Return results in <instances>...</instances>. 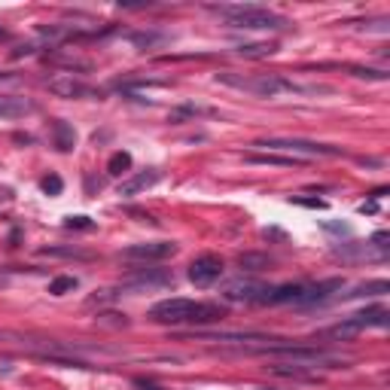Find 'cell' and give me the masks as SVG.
Instances as JSON below:
<instances>
[{
    "mask_svg": "<svg viewBox=\"0 0 390 390\" xmlns=\"http://www.w3.org/2000/svg\"><path fill=\"white\" fill-rule=\"evenodd\" d=\"M238 262H241V268H247V272H259V268L268 266L266 257H250V253H247V257H241Z\"/></svg>",
    "mask_w": 390,
    "mask_h": 390,
    "instance_id": "cell-20",
    "label": "cell"
},
{
    "mask_svg": "<svg viewBox=\"0 0 390 390\" xmlns=\"http://www.w3.org/2000/svg\"><path fill=\"white\" fill-rule=\"evenodd\" d=\"M159 171H140V174H134L131 180H125V183H119V195L122 198H131V195H138V193H144V189H150L153 183H159Z\"/></svg>",
    "mask_w": 390,
    "mask_h": 390,
    "instance_id": "cell-12",
    "label": "cell"
},
{
    "mask_svg": "<svg viewBox=\"0 0 390 390\" xmlns=\"http://www.w3.org/2000/svg\"><path fill=\"white\" fill-rule=\"evenodd\" d=\"M217 83H223V86H232V89H241V91H250V95H259V98H278L281 91L296 89L290 80H283V76H274V74H259V76L217 74Z\"/></svg>",
    "mask_w": 390,
    "mask_h": 390,
    "instance_id": "cell-2",
    "label": "cell"
},
{
    "mask_svg": "<svg viewBox=\"0 0 390 390\" xmlns=\"http://www.w3.org/2000/svg\"><path fill=\"white\" fill-rule=\"evenodd\" d=\"M226 299L229 302H259L266 305V296H268V283H257V281H244V283H229L226 287Z\"/></svg>",
    "mask_w": 390,
    "mask_h": 390,
    "instance_id": "cell-8",
    "label": "cell"
},
{
    "mask_svg": "<svg viewBox=\"0 0 390 390\" xmlns=\"http://www.w3.org/2000/svg\"><path fill=\"white\" fill-rule=\"evenodd\" d=\"M174 253H177L174 241H147V244L125 247L122 257L125 259H144V262H150V259H168V257H174Z\"/></svg>",
    "mask_w": 390,
    "mask_h": 390,
    "instance_id": "cell-7",
    "label": "cell"
},
{
    "mask_svg": "<svg viewBox=\"0 0 390 390\" xmlns=\"http://www.w3.org/2000/svg\"><path fill=\"white\" fill-rule=\"evenodd\" d=\"M52 134H55V147H58L61 153H70V150H74V144H76V131L70 129L67 122H61V119H58V122L52 125Z\"/></svg>",
    "mask_w": 390,
    "mask_h": 390,
    "instance_id": "cell-14",
    "label": "cell"
},
{
    "mask_svg": "<svg viewBox=\"0 0 390 390\" xmlns=\"http://www.w3.org/2000/svg\"><path fill=\"white\" fill-rule=\"evenodd\" d=\"M253 147H262L268 153H293L296 155H342V150L332 144H317V140H302V138H268Z\"/></svg>",
    "mask_w": 390,
    "mask_h": 390,
    "instance_id": "cell-3",
    "label": "cell"
},
{
    "mask_svg": "<svg viewBox=\"0 0 390 390\" xmlns=\"http://www.w3.org/2000/svg\"><path fill=\"white\" fill-rule=\"evenodd\" d=\"M49 91H55V95H61V98H91L95 95V89L86 86L83 80H76L74 74H61V76H55V80H49Z\"/></svg>",
    "mask_w": 390,
    "mask_h": 390,
    "instance_id": "cell-9",
    "label": "cell"
},
{
    "mask_svg": "<svg viewBox=\"0 0 390 390\" xmlns=\"http://www.w3.org/2000/svg\"><path fill=\"white\" fill-rule=\"evenodd\" d=\"M37 110V104L19 95H0V119H22Z\"/></svg>",
    "mask_w": 390,
    "mask_h": 390,
    "instance_id": "cell-10",
    "label": "cell"
},
{
    "mask_svg": "<svg viewBox=\"0 0 390 390\" xmlns=\"http://www.w3.org/2000/svg\"><path fill=\"white\" fill-rule=\"evenodd\" d=\"M67 226H70V229H74V226H76V229H91L89 217H70V219H67Z\"/></svg>",
    "mask_w": 390,
    "mask_h": 390,
    "instance_id": "cell-22",
    "label": "cell"
},
{
    "mask_svg": "<svg viewBox=\"0 0 390 390\" xmlns=\"http://www.w3.org/2000/svg\"><path fill=\"white\" fill-rule=\"evenodd\" d=\"M43 257H67V259H89L86 250L80 247H43Z\"/></svg>",
    "mask_w": 390,
    "mask_h": 390,
    "instance_id": "cell-16",
    "label": "cell"
},
{
    "mask_svg": "<svg viewBox=\"0 0 390 390\" xmlns=\"http://www.w3.org/2000/svg\"><path fill=\"white\" fill-rule=\"evenodd\" d=\"M241 55H247V58H266V55L274 52L272 43H253V46H238Z\"/></svg>",
    "mask_w": 390,
    "mask_h": 390,
    "instance_id": "cell-17",
    "label": "cell"
},
{
    "mask_svg": "<svg viewBox=\"0 0 390 390\" xmlns=\"http://www.w3.org/2000/svg\"><path fill=\"white\" fill-rule=\"evenodd\" d=\"M336 290H342V281L332 278V281H321V283H305V293H302V302L299 305H314V302H323L329 299Z\"/></svg>",
    "mask_w": 390,
    "mask_h": 390,
    "instance_id": "cell-11",
    "label": "cell"
},
{
    "mask_svg": "<svg viewBox=\"0 0 390 390\" xmlns=\"http://www.w3.org/2000/svg\"><path fill=\"white\" fill-rule=\"evenodd\" d=\"M168 283H174V274L165 268H140L131 278V287H168Z\"/></svg>",
    "mask_w": 390,
    "mask_h": 390,
    "instance_id": "cell-13",
    "label": "cell"
},
{
    "mask_svg": "<svg viewBox=\"0 0 390 390\" xmlns=\"http://www.w3.org/2000/svg\"><path fill=\"white\" fill-rule=\"evenodd\" d=\"M10 198H12L10 189H6V186H0V202H10Z\"/></svg>",
    "mask_w": 390,
    "mask_h": 390,
    "instance_id": "cell-23",
    "label": "cell"
},
{
    "mask_svg": "<svg viewBox=\"0 0 390 390\" xmlns=\"http://www.w3.org/2000/svg\"><path fill=\"white\" fill-rule=\"evenodd\" d=\"M219 274H223V259L214 257V253H204L189 266V281L195 287H210L214 281H219Z\"/></svg>",
    "mask_w": 390,
    "mask_h": 390,
    "instance_id": "cell-6",
    "label": "cell"
},
{
    "mask_svg": "<svg viewBox=\"0 0 390 390\" xmlns=\"http://www.w3.org/2000/svg\"><path fill=\"white\" fill-rule=\"evenodd\" d=\"M369 326H387V311L384 308L357 311V314H351L347 321L329 326V329H326V336H329V338H354L357 332L369 329Z\"/></svg>",
    "mask_w": 390,
    "mask_h": 390,
    "instance_id": "cell-4",
    "label": "cell"
},
{
    "mask_svg": "<svg viewBox=\"0 0 390 390\" xmlns=\"http://www.w3.org/2000/svg\"><path fill=\"white\" fill-rule=\"evenodd\" d=\"M247 162H253V165H296V159L293 155H274V153H266V155H257V153H250L247 155Z\"/></svg>",
    "mask_w": 390,
    "mask_h": 390,
    "instance_id": "cell-15",
    "label": "cell"
},
{
    "mask_svg": "<svg viewBox=\"0 0 390 390\" xmlns=\"http://www.w3.org/2000/svg\"><path fill=\"white\" fill-rule=\"evenodd\" d=\"M43 193H49V195H58L61 193V177H43Z\"/></svg>",
    "mask_w": 390,
    "mask_h": 390,
    "instance_id": "cell-21",
    "label": "cell"
},
{
    "mask_svg": "<svg viewBox=\"0 0 390 390\" xmlns=\"http://www.w3.org/2000/svg\"><path fill=\"white\" fill-rule=\"evenodd\" d=\"M67 290H76V278H55L49 283V293L52 296H65Z\"/></svg>",
    "mask_w": 390,
    "mask_h": 390,
    "instance_id": "cell-19",
    "label": "cell"
},
{
    "mask_svg": "<svg viewBox=\"0 0 390 390\" xmlns=\"http://www.w3.org/2000/svg\"><path fill=\"white\" fill-rule=\"evenodd\" d=\"M195 302L193 299H165L155 302L150 308V317L155 323H189V314H193Z\"/></svg>",
    "mask_w": 390,
    "mask_h": 390,
    "instance_id": "cell-5",
    "label": "cell"
},
{
    "mask_svg": "<svg viewBox=\"0 0 390 390\" xmlns=\"http://www.w3.org/2000/svg\"><path fill=\"white\" fill-rule=\"evenodd\" d=\"M129 165H131V155H129V153H113V159H110L107 171H110V174H122Z\"/></svg>",
    "mask_w": 390,
    "mask_h": 390,
    "instance_id": "cell-18",
    "label": "cell"
},
{
    "mask_svg": "<svg viewBox=\"0 0 390 390\" xmlns=\"http://www.w3.org/2000/svg\"><path fill=\"white\" fill-rule=\"evenodd\" d=\"M210 12L226 19L229 28H247V31H281L287 28V19L272 10H262L253 3H229V6H210Z\"/></svg>",
    "mask_w": 390,
    "mask_h": 390,
    "instance_id": "cell-1",
    "label": "cell"
}]
</instances>
